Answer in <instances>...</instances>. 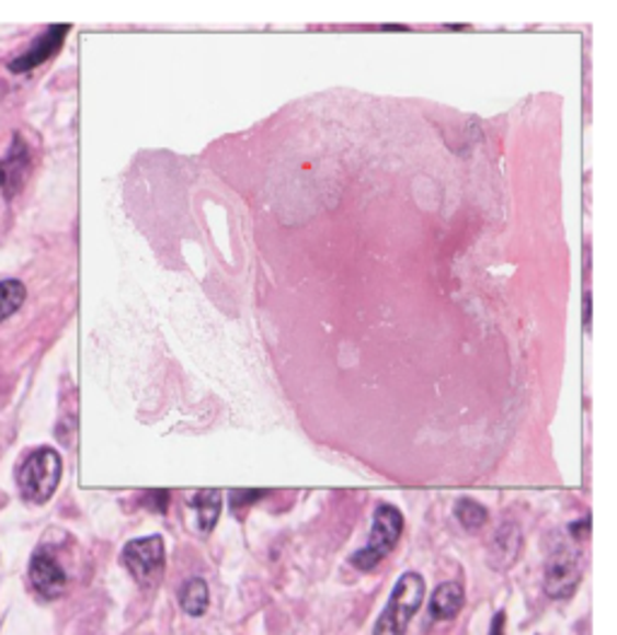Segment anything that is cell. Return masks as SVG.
<instances>
[{
    "label": "cell",
    "instance_id": "8992f818",
    "mask_svg": "<svg viewBox=\"0 0 617 635\" xmlns=\"http://www.w3.org/2000/svg\"><path fill=\"white\" fill-rule=\"evenodd\" d=\"M30 582L36 594H42L44 599H58L66 592L68 575L52 554L36 551L30 560Z\"/></svg>",
    "mask_w": 617,
    "mask_h": 635
},
{
    "label": "cell",
    "instance_id": "9c48e42d",
    "mask_svg": "<svg viewBox=\"0 0 617 635\" xmlns=\"http://www.w3.org/2000/svg\"><path fill=\"white\" fill-rule=\"evenodd\" d=\"M188 506L196 510V524L201 534H210L222 512L220 490H198V494L188 500Z\"/></svg>",
    "mask_w": 617,
    "mask_h": 635
},
{
    "label": "cell",
    "instance_id": "4fadbf2b",
    "mask_svg": "<svg viewBox=\"0 0 617 635\" xmlns=\"http://www.w3.org/2000/svg\"><path fill=\"white\" fill-rule=\"evenodd\" d=\"M24 297H27V291L20 281H3L0 283V321L8 319L10 315L22 307Z\"/></svg>",
    "mask_w": 617,
    "mask_h": 635
},
{
    "label": "cell",
    "instance_id": "52a82bcc",
    "mask_svg": "<svg viewBox=\"0 0 617 635\" xmlns=\"http://www.w3.org/2000/svg\"><path fill=\"white\" fill-rule=\"evenodd\" d=\"M68 32H70V25H54V27H48L39 39H36L27 52H24L22 56H18L15 61H10V70L12 73H27V70L36 68V66H42L46 64L48 58L56 56L60 52V46H64L66 37H68Z\"/></svg>",
    "mask_w": 617,
    "mask_h": 635
},
{
    "label": "cell",
    "instance_id": "7c38bea8",
    "mask_svg": "<svg viewBox=\"0 0 617 635\" xmlns=\"http://www.w3.org/2000/svg\"><path fill=\"white\" fill-rule=\"evenodd\" d=\"M454 514H456V520L464 524V530H468V532H478V530H482V526L488 524V518H490L488 510L482 508L480 502L470 500V498L456 500Z\"/></svg>",
    "mask_w": 617,
    "mask_h": 635
},
{
    "label": "cell",
    "instance_id": "30bf717a",
    "mask_svg": "<svg viewBox=\"0 0 617 635\" xmlns=\"http://www.w3.org/2000/svg\"><path fill=\"white\" fill-rule=\"evenodd\" d=\"M522 548V534L514 524H506L504 530L494 534V542L490 548V560L494 568H510Z\"/></svg>",
    "mask_w": 617,
    "mask_h": 635
},
{
    "label": "cell",
    "instance_id": "6da1fadb",
    "mask_svg": "<svg viewBox=\"0 0 617 635\" xmlns=\"http://www.w3.org/2000/svg\"><path fill=\"white\" fill-rule=\"evenodd\" d=\"M425 578L420 572H403L393 585L389 604L374 626L372 635H405L410 621L425 602Z\"/></svg>",
    "mask_w": 617,
    "mask_h": 635
},
{
    "label": "cell",
    "instance_id": "7a4b0ae2",
    "mask_svg": "<svg viewBox=\"0 0 617 635\" xmlns=\"http://www.w3.org/2000/svg\"><path fill=\"white\" fill-rule=\"evenodd\" d=\"M64 474V460L54 447L34 450L27 460L22 462L18 472V486L24 500L42 506L56 494Z\"/></svg>",
    "mask_w": 617,
    "mask_h": 635
},
{
    "label": "cell",
    "instance_id": "3957f363",
    "mask_svg": "<svg viewBox=\"0 0 617 635\" xmlns=\"http://www.w3.org/2000/svg\"><path fill=\"white\" fill-rule=\"evenodd\" d=\"M403 534V514L396 506H384L377 508L374 512V524H372V534L365 548H359L357 554H353L350 563L362 572H369L379 566V563L391 554L396 548L398 538Z\"/></svg>",
    "mask_w": 617,
    "mask_h": 635
},
{
    "label": "cell",
    "instance_id": "2e32d148",
    "mask_svg": "<svg viewBox=\"0 0 617 635\" xmlns=\"http://www.w3.org/2000/svg\"><path fill=\"white\" fill-rule=\"evenodd\" d=\"M504 626H506V614L504 611H500V614H494V619H492L490 635H504Z\"/></svg>",
    "mask_w": 617,
    "mask_h": 635
},
{
    "label": "cell",
    "instance_id": "5b68a950",
    "mask_svg": "<svg viewBox=\"0 0 617 635\" xmlns=\"http://www.w3.org/2000/svg\"><path fill=\"white\" fill-rule=\"evenodd\" d=\"M579 582H582V556L576 551L560 548L548 560L546 568V592L552 599H567L576 592Z\"/></svg>",
    "mask_w": 617,
    "mask_h": 635
},
{
    "label": "cell",
    "instance_id": "5bb4252c",
    "mask_svg": "<svg viewBox=\"0 0 617 635\" xmlns=\"http://www.w3.org/2000/svg\"><path fill=\"white\" fill-rule=\"evenodd\" d=\"M265 496V490H235L232 494V510L241 514V508H249L256 502L259 498Z\"/></svg>",
    "mask_w": 617,
    "mask_h": 635
},
{
    "label": "cell",
    "instance_id": "e0dca14e",
    "mask_svg": "<svg viewBox=\"0 0 617 635\" xmlns=\"http://www.w3.org/2000/svg\"><path fill=\"white\" fill-rule=\"evenodd\" d=\"M589 530H591V520H589V518H584V520H582V524L574 522V524L570 526V532H572L576 538H584V536H589Z\"/></svg>",
    "mask_w": 617,
    "mask_h": 635
},
{
    "label": "cell",
    "instance_id": "ac0fdd59",
    "mask_svg": "<svg viewBox=\"0 0 617 635\" xmlns=\"http://www.w3.org/2000/svg\"><path fill=\"white\" fill-rule=\"evenodd\" d=\"M0 186H8V177L3 172V167H0Z\"/></svg>",
    "mask_w": 617,
    "mask_h": 635
},
{
    "label": "cell",
    "instance_id": "9a60e30c",
    "mask_svg": "<svg viewBox=\"0 0 617 635\" xmlns=\"http://www.w3.org/2000/svg\"><path fill=\"white\" fill-rule=\"evenodd\" d=\"M148 506L150 508H155V510H160V512H164V508H167V498H169V494L167 490H155V494H148Z\"/></svg>",
    "mask_w": 617,
    "mask_h": 635
},
{
    "label": "cell",
    "instance_id": "8fae6325",
    "mask_svg": "<svg viewBox=\"0 0 617 635\" xmlns=\"http://www.w3.org/2000/svg\"><path fill=\"white\" fill-rule=\"evenodd\" d=\"M179 604L188 616L201 619L210 606V590L203 578H188L179 590Z\"/></svg>",
    "mask_w": 617,
    "mask_h": 635
},
{
    "label": "cell",
    "instance_id": "277c9868",
    "mask_svg": "<svg viewBox=\"0 0 617 635\" xmlns=\"http://www.w3.org/2000/svg\"><path fill=\"white\" fill-rule=\"evenodd\" d=\"M124 566L142 587H152L164 575V542L162 536L133 538L124 546Z\"/></svg>",
    "mask_w": 617,
    "mask_h": 635
},
{
    "label": "cell",
    "instance_id": "ba28073f",
    "mask_svg": "<svg viewBox=\"0 0 617 635\" xmlns=\"http://www.w3.org/2000/svg\"><path fill=\"white\" fill-rule=\"evenodd\" d=\"M466 604V592L461 582H444L434 590L430 599V616L434 621H452Z\"/></svg>",
    "mask_w": 617,
    "mask_h": 635
}]
</instances>
